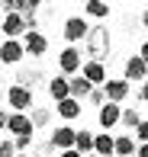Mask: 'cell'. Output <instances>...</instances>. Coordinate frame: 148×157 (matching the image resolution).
Returning a JSON list of instances; mask_svg holds the SVG:
<instances>
[{
    "label": "cell",
    "instance_id": "obj_1",
    "mask_svg": "<svg viewBox=\"0 0 148 157\" xmlns=\"http://www.w3.org/2000/svg\"><path fill=\"white\" fill-rule=\"evenodd\" d=\"M110 52H113V35H110V29L103 23L90 26L87 35H84V55H87V61H100L103 64V58H110Z\"/></svg>",
    "mask_w": 148,
    "mask_h": 157
},
{
    "label": "cell",
    "instance_id": "obj_2",
    "mask_svg": "<svg viewBox=\"0 0 148 157\" xmlns=\"http://www.w3.org/2000/svg\"><path fill=\"white\" fill-rule=\"evenodd\" d=\"M6 106H10V112H32V106H36V96H32V90L26 87H16L13 83L10 90H6Z\"/></svg>",
    "mask_w": 148,
    "mask_h": 157
},
{
    "label": "cell",
    "instance_id": "obj_3",
    "mask_svg": "<svg viewBox=\"0 0 148 157\" xmlns=\"http://www.w3.org/2000/svg\"><path fill=\"white\" fill-rule=\"evenodd\" d=\"M58 67H61V77H74V74H81V67H84L81 48L65 45V48H61V55H58Z\"/></svg>",
    "mask_w": 148,
    "mask_h": 157
},
{
    "label": "cell",
    "instance_id": "obj_4",
    "mask_svg": "<svg viewBox=\"0 0 148 157\" xmlns=\"http://www.w3.org/2000/svg\"><path fill=\"white\" fill-rule=\"evenodd\" d=\"M87 29H90V23H87L84 16H68V19H65V26H61V39H65L68 45H74V48H77V42H84Z\"/></svg>",
    "mask_w": 148,
    "mask_h": 157
},
{
    "label": "cell",
    "instance_id": "obj_5",
    "mask_svg": "<svg viewBox=\"0 0 148 157\" xmlns=\"http://www.w3.org/2000/svg\"><path fill=\"white\" fill-rule=\"evenodd\" d=\"M23 52H26V58H45L48 55V39H45V32H26L23 39Z\"/></svg>",
    "mask_w": 148,
    "mask_h": 157
},
{
    "label": "cell",
    "instance_id": "obj_6",
    "mask_svg": "<svg viewBox=\"0 0 148 157\" xmlns=\"http://www.w3.org/2000/svg\"><path fill=\"white\" fill-rule=\"evenodd\" d=\"M103 93H106V103H116V106H122L126 99L132 96V83H126L122 77H110V80L103 83Z\"/></svg>",
    "mask_w": 148,
    "mask_h": 157
},
{
    "label": "cell",
    "instance_id": "obj_7",
    "mask_svg": "<svg viewBox=\"0 0 148 157\" xmlns=\"http://www.w3.org/2000/svg\"><path fill=\"white\" fill-rule=\"evenodd\" d=\"M122 80L126 83H145L148 80V64L138 58V55H129L122 64Z\"/></svg>",
    "mask_w": 148,
    "mask_h": 157
},
{
    "label": "cell",
    "instance_id": "obj_8",
    "mask_svg": "<svg viewBox=\"0 0 148 157\" xmlns=\"http://www.w3.org/2000/svg\"><path fill=\"white\" fill-rule=\"evenodd\" d=\"M74 135H77V128H71V125H58V128L52 132V138H48L52 151H55V154H61V151H74Z\"/></svg>",
    "mask_w": 148,
    "mask_h": 157
},
{
    "label": "cell",
    "instance_id": "obj_9",
    "mask_svg": "<svg viewBox=\"0 0 148 157\" xmlns=\"http://www.w3.org/2000/svg\"><path fill=\"white\" fill-rule=\"evenodd\" d=\"M23 58H26V52H23V42H19V39H3V42H0V61H3V64L19 67Z\"/></svg>",
    "mask_w": 148,
    "mask_h": 157
},
{
    "label": "cell",
    "instance_id": "obj_10",
    "mask_svg": "<svg viewBox=\"0 0 148 157\" xmlns=\"http://www.w3.org/2000/svg\"><path fill=\"white\" fill-rule=\"evenodd\" d=\"M81 77L90 83V87H103V83L110 80V74H106V64H100V61H84Z\"/></svg>",
    "mask_w": 148,
    "mask_h": 157
},
{
    "label": "cell",
    "instance_id": "obj_11",
    "mask_svg": "<svg viewBox=\"0 0 148 157\" xmlns=\"http://www.w3.org/2000/svg\"><path fill=\"white\" fill-rule=\"evenodd\" d=\"M0 29H3V39H23L26 35V19L19 13H6L0 19Z\"/></svg>",
    "mask_w": 148,
    "mask_h": 157
},
{
    "label": "cell",
    "instance_id": "obj_12",
    "mask_svg": "<svg viewBox=\"0 0 148 157\" xmlns=\"http://www.w3.org/2000/svg\"><path fill=\"white\" fill-rule=\"evenodd\" d=\"M6 132H10L13 138H23V135H36V128H32L29 116H23V112H10V119H6Z\"/></svg>",
    "mask_w": 148,
    "mask_h": 157
},
{
    "label": "cell",
    "instance_id": "obj_13",
    "mask_svg": "<svg viewBox=\"0 0 148 157\" xmlns=\"http://www.w3.org/2000/svg\"><path fill=\"white\" fill-rule=\"evenodd\" d=\"M119 116H122V106H116V103H106L103 109H97V122H100L103 132H110L113 125H119Z\"/></svg>",
    "mask_w": 148,
    "mask_h": 157
},
{
    "label": "cell",
    "instance_id": "obj_14",
    "mask_svg": "<svg viewBox=\"0 0 148 157\" xmlns=\"http://www.w3.org/2000/svg\"><path fill=\"white\" fill-rule=\"evenodd\" d=\"M42 80H45V74H42V71H36V67H16V87L36 90Z\"/></svg>",
    "mask_w": 148,
    "mask_h": 157
},
{
    "label": "cell",
    "instance_id": "obj_15",
    "mask_svg": "<svg viewBox=\"0 0 148 157\" xmlns=\"http://www.w3.org/2000/svg\"><path fill=\"white\" fill-rule=\"evenodd\" d=\"M81 112H84V103H77V99H71V96L61 99V103H55V116H61L65 122H74Z\"/></svg>",
    "mask_w": 148,
    "mask_h": 157
},
{
    "label": "cell",
    "instance_id": "obj_16",
    "mask_svg": "<svg viewBox=\"0 0 148 157\" xmlns=\"http://www.w3.org/2000/svg\"><path fill=\"white\" fill-rule=\"evenodd\" d=\"M45 90H48V96L55 99V103H61V99H68L71 96V87H68V77H52V80L45 83Z\"/></svg>",
    "mask_w": 148,
    "mask_h": 157
},
{
    "label": "cell",
    "instance_id": "obj_17",
    "mask_svg": "<svg viewBox=\"0 0 148 157\" xmlns=\"http://www.w3.org/2000/svg\"><path fill=\"white\" fill-rule=\"evenodd\" d=\"M135 151H138V141L132 135H119L113 144V157H135Z\"/></svg>",
    "mask_w": 148,
    "mask_h": 157
},
{
    "label": "cell",
    "instance_id": "obj_18",
    "mask_svg": "<svg viewBox=\"0 0 148 157\" xmlns=\"http://www.w3.org/2000/svg\"><path fill=\"white\" fill-rule=\"evenodd\" d=\"M68 87H71V99H77V103H84L90 93H94V87H90L87 80H84L81 74H74V77H68Z\"/></svg>",
    "mask_w": 148,
    "mask_h": 157
},
{
    "label": "cell",
    "instance_id": "obj_19",
    "mask_svg": "<svg viewBox=\"0 0 148 157\" xmlns=\"http://www.w3.org/2000/svg\"><path fill=\"white\" fill-rule=\"evenodd\" d=\"M113 144H116V135H110V132L94 135V154L97 157H113Z\"/></svg>",
    "mask_w": 148,
    "mask_h": 157
},
{
    "label": "cell",
    "instance_id": "obj_20",
    "mask_svg": "<svg viewBox=\"0 0 148 157\" xmlns=\"http://www.w3.org/2000/svg\"><path fill=\"white\" fill-rule=\"evenodd\" d=\"M74 151L81 154V157L94 154V132H90V128H81V132L74 135Z\"/></svg>",
    "mask_w": 148,
    "mask_h": 157
},
{
    "label": "cell",
    "instance_id": "obj_21",
    "mask_svg": "<svg viewBox=\"0 0 148 157\" xmlns=\"http://www.w3.org/2000/svg\"><path fill=\"white\" fill-rule=\"evenodd\" d=\"M84 13L94 16V19H106L110 13H113V6L106 3V0H87V3H84Z\"/></svg>",
    "mask_w": 148,
    "mask_h": 157
},
{
    "label": "cell",
    "instance_id": "obj_22",
    "mask_svg": "<svg viewBox=\"0 0 148 157\" xmlns=\"http://www.w3.org/2000/svg\"><path fill=\"white\" fill-rule=\"evenodd\" d=\"M52 116H55V112L48 109V106H32L29 122H32V128H45V125H52Z\"/></svg>",
    "mask_w": 148,
    "mask_h": 157
},
{
    "label": "cell",
    "instance_id": "obj_23",
    "mask_svg": "<svg viewBox=\"0 0 148 157\" xmlns=\"http://www.w3.org/2000/svg\"><path fill=\"white\" fill-rule=\"evenodd\" d=\"M119 122H122L126 128H138V125H142V112H138V109H132V106H129V109H122V116H119Z\"/></svg>",
    "mask_w": 148,
    "mask_h": 157
},
{
    "label": "cell",
    "instance_id": "obj_24",
    "mask_svg": "<svg viewBox=\"0 0 148 157\" xmlns=\"http://www.w3.org/2000/svg\"><path fill=\"white\" fill-rule=\"evenodd\" d=\"M36 144V135H23V138H13V151L16 154H29Z\"/></svg>",
    "mask_w": 148,
    "mask_h": 157
},
{
    "label": "cell",
    "instance_id": "obj_25",
    "mask_svg": "<svg viewBox=\"0 0 148 157\" xmlns=\"http://www.w3.org/2000/svg\"><path fill=\"white\" fill-rule=\"evenodd\" d=\"M87 99H90L94 109H103V106H106V93H103V87H94V93H90Z\"/></svg>",
    "mask_w": 148,
    "mask_h": 157
},
{
    "label": "cell",
    "instance_id": "obj_26",
    "mask_svg": "<svg viewBox=\"0 0 148 157\" xmlns=\"http://www.w3.org/2000/svg\"><path fill=\"white\" fill-rule=\"evenodd\" d=\"M135 141L138 144H148V119H142V125L135 128Z\"/></svg>",
    "mask_w": 148,
    "mask_h": 157
},
{
    "label": "cell",
    "instance_id": "obj_27",
    "mask_svg": "<svg viewBox=\"0 0 148 157\" xmlns=\"http://www.w3.org/2000/svg\"><path fill=\"white\" fill-rule=\"evenodd\" d=\"M16 151H13V138L10 141H0V157H13Z\"/></svg>",
    "mask_w": 148,
    "mask_h": 157
},
{
    "label": "cell",
    "instance_id": "obj_28",
    "mask_svg": "<svg viewBox=\"0 0 148 157\" xmlns=\"http://www.w3.org/2000/svg\"><path fill=\"white\" fill-rule=\"evenodd\" d=\"M138 103H145V106H148V80H145V83H138Z\"/></svg>",
    "mask_w": 148,
    "mask_h": 157
},
{
    "label": "cell",
    "instance_id": "obj_29",
    "mask_svg": "<svg viewBox=\"0 0 148 157\" xmlns=\"http://www.w3.org/2000/svg\"><path fill=\"white\" fill-rule=\"evenodd\" d=\"M138 58H142V61H145V64H148V39H145V42H142V48H138Z\"/></svg>",
    "mask_w": 148,
    "mask_h": 157
},
{
    "label": "cell",
    "instance_id": "obj_30",
    "mask_svg": "<svg viewBox=\"0 0 148 157\" xmlns=\"http://www.w3.org/2000/svg\"><path fill=\"white\" fill-rule=\"evenodd\" d=\"M6 119H10V112L0 109V132H6Z\"/></svg>",
    "mask_w": 148,
    "mask_h": 157
},
{
    "label": "cell",
    "instance_id": "obj_31",
    "mask_svg": "<svg viewBox=\"0 0 148 157\" xmlns=\"http://www.w3.org/2000/svg\"><path fill=\"white\" fill-rule=\"evenodd\" d=\"M138 26H142V29H145V32H148V10H145V13H142V16H138Z\"/></svg>",
    "mask_w": 148,
    "mask_h": 157
},
{
    "label": "cell",
    "instance_id": "obj_32",
    "mask_svg": "<svg viewBox=\"0 0 148 157\" xmlns=\"http://www.w3.org/2000/svg\"><path fill=\"white\" fill-rule=\"evenodd\" d=\"M135 157H148V144H138V151H135Z\"/></svg>",
    "mask_w": 148,
    "mask_h": 157
},
{
    "label": "cell",
    "instance_id": "obj_33",
    "mask_svg": "<svg viewBox=\"0 0 148 157\" xmlns=\"http://www.w3.org/2000/svg\"><path fill=\"white\" fill-rule=\"evenodd\" d=\"M58 157H81V154H77V151H61Z\"/></svg>",
    "mask_w": 148,
    "mask_h": 157
},
{
    "label": "cell",
    "instance_id": "obj_34",
    "mask_svg": "<svg viewBox=\"0 0 148 157\" xmlns=\"http://www.w3.org/2000/svg\"><path fill=\"white\" fill-rule=\"evenodd\" d=\"M13 157H29V154H13Z\"/></svg>",
    "mask_w": 148,
    "mask_h": 157
},
{
    "label": "cell",
    "instance_id": "obj_35",
    "mask_svg": "<svg viewBox=\"0 0 148 157\" xmlns=\"http://www.w3.org/2000/svg\"><path fill=\"white\" fill-rule=\"evenodd\" d=\"M0 103H3V90H0Z\"/></svg>",
    "mask_w": 148,
    "mask_h": 157
},
{
    "label": "cell",
    "instance_id": "obj_36",
    "mask_svg": "<svg viewBox=\"0 0 148 157\" xmlns=\"http://www.w3.org/2000/svg\"><path fill=\"white\" fill-rule=\"evenodd\" d=\"M87 157H97V154H87Z\"/></svg>",
    "mask_w": 148,
    "mask_h": 157
}]
</instances>
